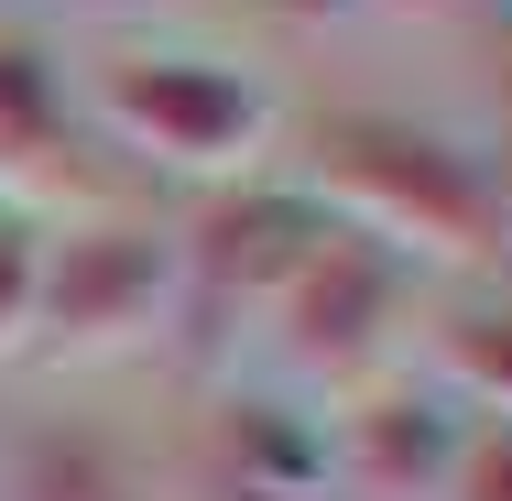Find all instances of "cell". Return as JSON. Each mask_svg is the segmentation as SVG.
Here are the masks:
<instances>
[{
    "mask_svg": "<svg viewBox=\"0 0 512 501\" xmlns=\"http://www.w3.org/2000/svg\"><path fill=\"white\" fill-rule=\"evenodd\" d=\"M306 164H316V207H327L338 229L382 240L393 262H491V251H502L491 175H480L458 142L414 131V120L338 109V120H316Z\"/></svg>",
    "mask_w": 512,
    "mask_h": 501,
    "instance_id": "1",
    "label": "cell"
},
{
    "mask_svg": "<svg viewBox=\"0 0 512 501\" xmlns=\"http://www.w3.org/2000/svg\"><path fill=\"white\" fill-rule=\"evenodd\" d=\"M88 99L131 153L207 175V186H251V164L273 142V88L218 66V55H109L88 77Z\"/></svg>",
    "mask_w": 512,
    "mask_h": 501,
    "instance_id": "2",
    "label": "cell"
},
{
    "mask_svg": "<svg viewBox=\"0 0 512 501\" xmlns=\"http://www.w3.org/2000/svg\"><path fill=\"white\" fill-rule=\"evenodd\" d=\"M327 240V207L306 186H218L197 207V229L175 240V316H186V349H218L251 305H273Z\"/></svg>",
    "mask_w": 512,
    "mask_h": 501,
    "instance_id": "3",
    "label": "cell"
},
{
    "mask_svg": "<svg viewBox=\"0 0 512 501\" xmlns=\"http://www.w3.org/2000/svg\"><path fill=\"white\" fill-rule=\"evenodd\" d=\"M153 316H175V240H153L142 218H77L44 229V284H33V338L66 360L131 349Z\"/></svg>",
    "mask_w": 512,
    "mask_h": 501,
    "instance_id": "4",
    "label": "cell"
},
{
    "mask_svg": "<svg viewBox=\"0 0 512 501\" xmlns=\"http://www.w3.org/2000/svg\"><path fill=\"white\" fill-rule=\"evenodd\" d=\"M404 295H414V262H393L382 240H360V229L327 218V240L295 262V284L273 295V338H284V360H295L306 382L360 393V382L382 371L393 327H404Z\"/></svg>",
    "mask_w": 512,
    "mask_h": 501,
    "instance_id": "5",
    "label": "cell"
},
{
    "mask_svg": "<svg viewBox=\"0 0 512 501\" xmlns=\"http://www.w3.org/2000/svg\"><path fill=\"white\" fill-rule=\"evenodd\" d=\"M458 414L436 393H404V382H382V393H360L338 414V436H327V480H349L360 501H436L458 480Z\"/></svg>",
    "mask_w": 512,
    "mask_h": 501,
    "instance_id": "6",
    "label": "cell"
},
{
    "mask_svg": "<svg viewBox=\"0 0 512 501\" xmlns=\"http://www.w3.org/2000/svg\"><path fill=\"white\" fill-rule=\"evenodd\" d=\"M197 491L207 501H316L327 491V425L273 393H218L197 425Z\"/></svg>",
    "mask_w": 512,
    "mask_h": 501,
    "instance_id": "7",
    "label": "cell"
},
{
    "mask_svg": "<svg viewBox=\"0 0 512 501\" xmlns=\"http://www.w3.org/2000/svg\"><path fill=\"white\" fill-rule=\"evenodd\" d=\"M77 197V120L66 88L33 44H0V207L33 218V207Z\"/></svg>",
    "mask_w": 512,
    "mask_h": 501,
    "instance_id": "8",
    "label": "cell"
},
{
    "mask_svg": "<svg viewBox=\"0 0 512 501\" xmlns=\"http://www.w3.org/2000/svg\"><path fill=\"white\" fill-rule=\"evenodd\" d=\"M0 501H142V469L109 447L99 425H33L11 447Z\"/></svg>",
    "mask_w": 512,
    "mask_h": 501,
    "instance_id": "9",
    "label": "cell"
},
{
    "mask_svg": "<svg viewBox=\"0 0 512 501\" xmlns=\"http://www.w3.org/2000/svg\"><path fill=\"white\" fill-rule=\"evenodd\" d=\"M436 360H447L458 393H480V403L512 414V305H458V316L436 327Z\"/></svg>",
    "mask_w": 512,
    "mask_h": 501,
    "instance_id": "10",
    "label": "cell"
},
{
    "mask_svg": "<svg viewBox=\"0 0 512 501\" xmlns=\"http://www.w3.org/2000/svg\"><path fill=\"white\" fill-rule=\"evenodd\" d=\"M33 284H44V229L0 207V349L33 338Z\"/></svg>",
    "mask_w": 512,
    "mask_h": 501,
    "instance_id": "11",
    "label": "cell"
},
{
    "mask_svg": "<svg viewBox=\"0 0 512 501\" xmlns=\"http://www.w3.org/2000/svg\"><path fill=\"white\" fill-rule=\"evenodd\" d=\"M447 501H512V425L458 447V480H447Z\"/></svg>",
    "mask_w": 512,
    "mask_h": 501,
    "instance_id": "12",
    "label": "cell"
},
{
    "mask_svg": "<svg viewBox=\"0 0 512 501\" xmlns=\"http://www.w3.org/2000/svg\"><path fill=\"white\" fill-rule=\"evenodd\" d=\"M404 11H447V0H404Z\"/></svg>",
    "mask_w": 512,
    "mask_h": 501,
    "instance_id": "13",
    "label": "cell"
}]
</instances>
